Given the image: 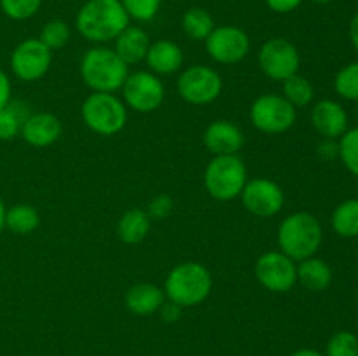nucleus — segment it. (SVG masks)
<instances>
[{
    "instance_id": "6e6552de",
    "label": "nucleus",
    "mask_w": 358,
    "mask_h": 356,
    "mask_svg": "<svg viewBox=\"0 0 358 356\" xmlns=\"http://www.w3.org/2000/svg\"><path fill=\"white\" fill-rule=\"evenodd\" d=\"M259 66L273 80H285L296 75L301 56L296 45L283 37L269 38L259 51Z\"/></svg>"
},
{
    "instance_id": "1a4fd4ad",
    "label": "nucleus",
    "mask_w": 358,
    "mask_h": 356,
    "mask_svg": "<svg viewBox=\"0 0 358 356\" xmlns=\"http://www.w3.org/2000/svg\"><path fill=\"white\" fill-rule=\"evenodd\" d=\"M177 89L187 103L206 105L219 98L222 91V79L210 66L196 65L180 73Z\"/></svg>"
},
{
    "instance_id": "a878e982",
    "label": "nucleus",
    "mask_w": 358,
    "mask_h": 356,
    "mask_svg": "<svg viewBox=\"0 0 358 356\" xmlns=\"http://www.w3.org/2000/svg\"><path fill=\"white\" fill-rule=\"evenodd\" d=\"M315 89L306 77L296 75L283 80V98L294 105V107H306L313 101Z\"/></svg>"
},
{
    "instance_id": "c756f323",
    "label": "nucleus",
    "mask_w": 358,
    "mask_h": 356,
    "mask_svg": "<svg viewBox=\"0 0 358 356\" xmlns=\"http://www.w3.org/2000/svg\"><path fill=\"white\" fill-rule=\"evenodd\" d=\"M325 356H358V337L348 330L338 332L329 341Z\"/></svg>"
},
{
    "instance_id": "423d86ee",
    "label": "nucleus",
    "mask_w": 358,
    "mask_h": 356,
    "mask_svg": "<svg viewBox=\"0 0 358 356\" xmlns=\"http://www.w3.org/2000/svg\"><path fill=\"white\" fill-rule=\"evenodd\" d=\"M84 122L91 131L110 136L126 124V107L112 93H93L84 100L80 108Z\"/></svg>"
},
{
    "instance_id": "ea45409f",
    "label": "nucleus",
    "mask_w": 358,
    "mask_h": 356,
    "mask_svg": "<svg viewBox=\"0 0 358 356\" xmlns=\"http://www.w3.org/2000/svg\"><path fill=\"white\" fill-rule=\"evenodd\" d=\"M6 205H3V201H2V198H0V230L3 229V227H6Z\"/></svg>"
},
{
    "instance_id": "f03ea898",
    "label": "nucleus",
    "mask_w": 358,
    "mask_h": 356,
    "mask_svg": "<svg viewBox=\"0 0 358 356\" xmlns=\"http://www.w3.org/2000/svg\"><path fill=\"white\" fill-rule=\"evenodd\" d=\"M322 225L315 215L308 212H297L287 216L278 229V244L282 253L301 262L317 253L322 244Z\"/></svg>"
},
{
    "instance_id": "393cba45",
    "label": "nucleus",
    "mask_w": 358,
    "mask_h": 356,
    "mask_svg": "<svg viewBox=\"0 0 358 356\" xmlns=\"http://www.w3.org/2000/svg\"><path fill=\"white\" fill-rule=\"evenodd\" d=\"M38 213L30 205H16L6 212V227L16 234H30L38 227Z\"/></svg>"
},
{
    "instance_id": "f3484780",
    "label": "nucleus",
    "mask_w": 358,
    "mask_h": 356,
    "mask_svg": "<svg viewBox=\"0 0 358 356\" xmlns=\"http://www.w3.org/2000/svg\"><path fill=\"white\" fill-rule=\"evenodd\" d=\"M24 142L34 147H48L55 143L62 135V122L56 115L42 112L27 117L21 126Z\"/></svg>"
},
{
    "instance_id": "c9c22d12",
    "label": "nucleus",
    "mask_w": 358,
    "mask_h": 356,
    "mask_svg": "<svg viewBox=\"0 0 358 356\" xmlns=\"http://www.w3.org/2000/svg\"><path fill=\"white\" fill-rule=\"evenodd\" d=\"M10 103V82L3 70H0V112Z\"/></svg>"
},
{
    "instance_id": "4468645a",
    "label": "nucleus",
    "mask_w": 358,
    "mask_h": 356,
    "mask_svg": "<svg viewBox=\"0 0 358 356\" xmlns=\"http://www.w3.org/2000/svg\"><path fill=\"white\" fill-rule=\"evenodd\" d=\"M243 206L255 216H273L283 208V191L269 178H254L241 191Z\"/></svg>"
},
{
    "instance_id": "72a5a7b5",
    "label": "nucleus",
    "mask_w": 358,
    "mask_h": 356,
    "mask_svg": "<svg viewBox=\"0 0 358 356\" xmlns=\"http://www.w3.org/2000/svg\"><path fill=\"white\" fill-rule=\"evenodd\" d=\"M173 209V201H171L170 195H157L150 201L149 205V216L150 218H164L168 216Z\"/></svg>"
},
{
    "instance_id": "473e14b6",
    "label": "nucleus",
    "mask_w": 358,
    "mask_h": 356,
    "mask_svg": "<svg viewBox=\"0 0 358 356\" xmlns=\"http://www.w3.org/2000/svg\"><path fill=\"white\" fill-rule=\"evenodd\" d=\"M21 126L23 119L17 114L16 107L9 103L0 112V140H13L21 131Z\"/></svg>"
},
{
    "instance_id": "bb28decb",
    "label": "nucleus",
    "mask_w": 358,
    "mask_h": 356,
    "mask_svg": "<svg viewBox=\"0 0 358 356\" xmlns=\"http://www.w3.org/2000/svg\"><path fill=\"white\" fill-rule=\"evenodd\" d=\"M336 93L350 101H358V61L341 68L334 80Z\"/></svg>"
},
{
    "instance_id": "a19ab883",
    "label": "nucleus",
    "mask_w": 358,
    "mask_h": 356,
    "mask_svg": "<svg viewBox=\"0 0 358 356\" xmlns=\"http://www.w3.org/2000/svg\"><path fill=\"white\" fill-rule=\"evenodd\" d=\"M311 2H315V3H322V6H324V3L332 2V0H311Z\"/></svg>"
},
{
    "instance_id": "39448f33",
    "label": "nucleus",
    "mask_w": 358,
    "mask_h": 356,
    "mask_svg": "<svg viewBox=\"0 0 358 356\" xmlns=\"http://www.w3.org/2000/svg\"><path fill=\"white\" fill-rule=\"evenodd\" d=\"M247 184V168L243 161L233 156H215L205 171V187L212 198L231 201L238 198Z\"/></svg>"
},
{
    "instance_id": "a211bd4d",
    "label": "nucleus",
    "mask_w": 358,
    "mask_h": 356,
    "mask_svg": "<svg viewBox=\"0 0 358 356\" xmlns=\"http://www.w3.org/2000/svg\"><path fill=\"white\" fill-rule=\"evenodd\" d=\"M150 47L149 35L138 27H126L115 38V49L119 58L126 65H135L145 59L147 51Z\"/></svg>"
},
{
    "instance_id": "0eeeda50",
    "label": "nucleus",
    "mask_w": 358,
    "mask_h": 356,
    "mask_svg": "<svg viewBox=\"0 0 358 356\" xmlns=\"http://www.w3.org/2000/svg\"><path fill=\"white\" fill-rule=\"evenodd\" d=\"M252 124L262 133L278 135L289 131L296 122V107L278 94H262L250 108Z\"/></svg>"
},
{
    "instance_id": "2eb2a0df",
    "label": "nucleus",
    "mask_w": 358,
    "mask_h": 356,
    "mask_svg": "<svg viewBox=\"0 0 358 356\" xmlns=\"http://www.w3.org/2000/svg\"><path fill=\"white\" fill-rule=\"evenodd\" d=\"M313 128L327 140L341 138L348 131V114L345 108L332 100H322L311 110Z\"/></svg>"
},
{
    "instance_id": "dca6fc26",
    "label": "nucleus",
    "mask_w": 358,
    "mask_h": 356,
    "mask_svg": "<svg viewBox=\"0 0 358 356\" xmlns=\"http://www.w3.org/2000/svg\"><path fill=\"white\" fill-rule=\"evenodd\" d=\"M243 133L231 121H215L206 128L205 145L215 156H233L243 147Z\"/></svg>"
},
{
    "instance_id": "cd10ccee",
    "label": "nucleus",
    "mask_w": 358,
    "mask_h": 356,
    "mask_svg": "<svg viewBox=\"0 0 358 356\" xmlns=\"http://www.w3.org/2000/svg\"><path fill=\"white\" fill-rule=\"evenodd\" d=\"M338 156L341 157L343 164L350 173L358 177V128L348 129L345 135L339 138Z\"/></svg>"
},
{
    "instance_id": "c85d7f7f",
    "label": "nucleus",
    "mask_w": 358,
    "mask_h": 356,
    "mask_svg": "<svg viewBox=\"0 0 358 356\" xmlns=\"http://www.w3.org/2000/svg\"><path fill=\"white\" fill-rule=\"evenodd\" d=\"M70 38V28L65 21L62 20H51L44 24L41 31V38L38 40L45 45L48 49H59L69 42Z\"/></svg>"
},
{
    "instance_id": "58836bf2",
    "label": "nucleus",
    "mask_w": 358,
    "mask_h": 356,
    "mask_svg": "<svg viewBox=\"0 0 358 356\" xmlns=\"http://www.w3.org/2000/svg\"><path fill=\"white\" fill-rule=\"evenodd\" d=\"M290 356H325V355L315 351V349H299V351H296L294 355H290Z\"/></svg>"
},
{
    "instance_id": "4be33fe9",
    "label": "nucleus",
    "mask_w": 358,
    "mask_h": 356,
    "mask_svg": "<svg viewBox=\"0 0 358 356\" xmlns=\"http://www.w3.org/2000/svg\"><path fill=\"white\" fill-rule=\"evenodd\" d=\"M149 229H150L149 213L138 208L128 209V212L121 216V220H119L117 223L119 239L124 241V243L128 244L140 243V241L149 234Z\"/></svg>"
},
{
    "instance_id": "f257e3e1",
    "label": "nucleus",
    "mask_w": 358,
    "mask_h": 356,
    "mask_svg": "<svg viewBox=\"0 0 358 356\" xmlns=\"http://www.w3.org/2000/svg\"><path fill=\"white\" fill-rule=\"evenodd\" d=\"M76 27L87 40L108 42L129 27V16L121 0H87L77 13Z\"/></svg>"
},
{
    "instance_id": "e433bc0d",
    "label": "nucleus",
    "mask_w": 358,
    "mask_h": 356,
    "mask_svg": "<svg viewBox=\"0 0 358 356\" xmlns=\"http://www.w3.org/2000/svg\"><path fill=\"white\" fill-rule=\"evenodd\" d=\"M180 306H177V304L173 302H168V304H163L161 306V311H163V320L166 321H177L178 318H180Z\"/></svg>"
},
{
    "instance_id": "f704fd0d",
    "label": "nucleus",
    "mask_w": 358,
    "mask_h": 356,
    "mask_svg": "<svg viewBox=\"0 0 358 356\" xmlns=\"http://www.w3.org/2000/svg\"><path fill=\"white\" fill-rule=\"evenodd\" d=\"M269 9L273 13H278V14H287V13H292L294 9L303 3V0H266Z\"/></svg>"
},
{
    "instance_id": "7ed1b4c3",
    "label": "nucleus",
    "mask_w": 358,
    "mask_h": 356,
    "mask_svg": "<svg viewBox=\"0 0 358 356\" xmlns=\"http://www.w3.org/2000/svg\"><path fill=\"white\" fill-rule=\"evenodd\" d=\"M80 75L94 93H114L124 84L128 65L114 49L93 47L80 61Z\"/></svg>"
},
{
    "instance_id": "20e7f679",
    "label": "nucleus",
    "mask_w": 358,
    "mask_h": 356,
    "mask_svg": "<svg viewBox=\"0 0 358 356\" xmlns=\"http://www.w3.org/2000/svg\"><path fill=\"white\" fill-rule=\"evenodd\" d=\"M212 292V276L198 262H184L173 267L164 283V293L170 302L180 307L198 306Z\"/></svg>"
},
{
    "instance_id": "b1692460",
    "label": "nucleus",
    "mask_w": 358,
    "mask_h": 356,
    "mask_svg": "<svg viewBox=\"0 0 358 356\" xmlns=\"http://www.w3.org/2000/svg\"><path fill=\"white\" fill-rule=\"evenodd\" d=\"M182 27H184L185 35L192 40H206L213 31V17L210 16L208 10L201 7H192L182 17Z\"/></svg>"
},
{
    "instance_id": "2f4dec72",
    "label": "nucleus",
    "mask_w": 358,
    "mask_h": 356,
    "mask_svg": "<svg viewBox=\"0 0 358 356\" xmlns=\"http://www.w3.org/2000/svg\"><path fill=\"white\" fill-rule=\"evenodd\" d=\"M129 17L136 21H150L161 7V0H121Z\"/></svg>"
},
{
    "instance_id": "9b49d317",
    "label": "nucleus",
    "mask_w": 358,
    "mask_h": 356,
    "mask_svg": "<svg viewBox=\"0 0 358 356\" xmlns=\"http://www.w3.org/2000/svg\"><path fill=\"white\" fill-rule=\"evenodd\" d=\"M51 59V49L45 47L38 38H27L20 42L10 54V68L17 79L34 82L48 72Z\"/></svg>"
},
{
    "instance_id": "7c9ffc66",
    "label": "nucleus",
    "mask_w": 358,
    "mask_h": 356,
    "mask_svg": "<svg viewBox=\"0 0 358 356\" xmlns=\"http://www.w3.org/2000/svg\"><path fill=\"white\" fill-rule=\"evenodd\" d=\"M42 0H0L3 14L10 20L23 21L34 16L41 9Z\"/></svg>"
},
{
    "instance_id": "5701e85b",
    "label": "nucleus",
    "mask_w": 358,
    "mask_h": 356,
    "mask_svg": "<svg viewBox=\"0 0 358 356\" xmlns=\"http://www.w3.org/2000/svg\"><path fill=\"white\" fill-rule=\"evenodd\" d=\"M332 227L341 237H358V199H346L336 206Z\"/></svg>"
},
{
    "instance_id": "412c9836",
    "label": "nucleus",
    "mask_w": 358,
    "mask_h": 356,
    "mask_svg": "<svg viewBox=\"0 0 358 356\" xmlns=\"http://www.w3.org/2000/svg\"><path fill=\"white\" fill-rule=\"evenodd\" d=\"M297 281L310 292H322L331 286L332 269L322 258H304L297 265Z\"/></svg>"
},
{
    "instance_id": "4c0bfd02",
    "label": "nucleus",
    "mask_w": 358,
    "mask_h": 356,
    "mask_svg": "<svg viewBox=\"0 0 358 356\" xmlns=\"http://www.w3.org/2000/svg\"><path fill=\"white\" fill-rule=\"evenodd\" d=\"M350 40H352L353 47L358 51V13L353 16L352 23H350Z\"/></svg>"
},
{
    "instance_id": "6ab92c4d",
    "label": "nucleus",
    "mask_w": 358,
    "mask_h": 356,
    "mask_svg": "<svg viewBox=\"0 0 358 356\" xmlns=\"http://www.w3.org/2000/svg\"><path fill=\"white\" fill-rule=\"evenodd\" d=\"M163 304L164 292L159 286L150 285V283H138L126 293V307L138 316H149L156 313Z\"/></svg>"
},
{
    "instance_id": "9d476101",
    "label": "nucleus",
    "mask_w": 358,
    "mask_h": 356,
    "mask_svg": "<svg viewBox=\"0 0 358 356\" xmlns=\"http://www.w3.org/2000/svg\"><path fill=\"white\" fill-rule=\"evenodd\" d=\"M255 276L269 292L285 293L297 283V265L282 251H268L259 257Z\"/></svg>"
},
{
    "instance_id": "ddd939ff",
    "label": "nucleus",
    "mask_w": 358,
    "mask_h": 356,
    "mask_svg": "<svg viewBox=\"0 0 358 356\" xmlns=\"http://www.w3.org/2000/svg\"><path fill=\"white\" fill-rule=\"evenodd\" d=\"M248 49H250L248 35L241 28L231 24L213 28L212 34L206 37V51L217 63L222 65L241 61L247 56Z\"/></svg>"
},
{
    "instance_id": "f8f14e48",
    "label": "nucleus",
    "mask_w": 358,
    "mask_h": 356,
    "mask_svg": "<svg viewBox=\"0 0 358 356\" xmlns=\"http://www.w3.org/2000/svg\"><path fill=\"white\" fill-rule=\"evenodd\" d=\"M122 96L133 110L152 112L164 101V86L154 73L136 72L126 77Z\"/></svg>"
},
{
    "instance_id": "aec40b11",
    "label": "nucleus",
    "mask_w": 358,
    "mask_h": 356,
    "mask_svg": "<svg viewBox=\"0 0 358 356\" xmlns=\"http://www.w3.org/2000/svg\"><path fill=\"white\" fill-rule=\"evenodd\" d=\"M145 59L150 70L168 75V73H173L180 68L182 63H184V52L175 42L157 40L150 44Z\"/></svg>"
}]
</instances>
